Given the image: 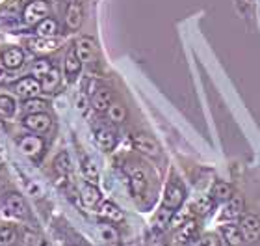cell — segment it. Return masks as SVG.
<instances>
[{"label":"cell","instance_id":"d6a6232c","mask_svg":"<svg viewBox=\"0 0 260 246\" xmlns=\"http://www.w3.org/2000/svg\"><path fill=\"white\" fill-rule=\"evenodd\" d=\"M28 246H52V242L43 235H30L28 237Z\"/></svg>","mask_w":260,"mask_h":246},{"label":"cell","instance_id":"e0dca14e","mask_svg":"<svg viewBox=\"0 0 260 246\" xmlns=\"http://www.w3.org/2000/svg\"><path fill=\"white\" fill-rule=\"evenodd\" d=\"M221 235H223V241L227 242L229 246H240L244 242V235H242L238 226H233V224L223 226Z\"/></svg>","mask_w":260,"mask_h":246},{"label":"cell","instance_id":"7c38bea8","mask_svg":"<svg viewBox=\"0 0 260 246\" xmlns=\"http://www.w3.org/2000/svg\"><path fill=\"white\" fill-rule=\"evenodd\" d=\"M95 142L101 149L104 151H110V149L115 148V142H117V136H115V131L108 125H101L95 131Z\"/></svg>","mask_w":260,"mask_h":246},{"label":"cell","instance_id":"30bf717a","mask_svg":"<svg viewBox=\"0 0 260 246\" xmlns=\"http://www.w3.org/2000/svg\"><path fill=\"white\" fill-rule=\"evenodd\" d=\"M26 45L28 49L32 50V52H36V54H49V52H52V50H56L60 47V43L54 38H41V36L28 39Z\"/></svg>","mask_w":260,"mask_h":246},{"label":"cell","instance_id":"4dcf8cb0","mask_svg":"<svg viewBox=\"0 0 260 246\" xmlns=\"http://www.w3.org/2000/svg\"><path fill=\"white\" fill-rule=\"evenodd\" d=\"M54 168L63 175L69 174V172H71V157H69V153H67V151H60V153L56 155Z\"/></svg>","mask_w":260,"mask_h":246},{"label":"cell","instance_id":"7a4b0ae2","mask_svg":"<svg viewBox=\"0 0 260 246\" xmlns=\"http://www.w3.org/2000/svg\"><path fill=\"white\" fill-rule=\"evenodd\" d=\"M49 15V4L45 2V0H32V2H28L24 6V11H22V19L26 24H39V22L47 19Z\"/></svg>","mask_w":260,"mask_h":246},{"label":"cell","instance_id":"f35d334b","mask_svg":"<svg viewBox=\"0 0 260 246\" xmlns=\"http://www.w3.org/2000/svg\"><path fill=\"white\" fill-rule=\"evenodd\" d=\"M6 134V121L4 118H0V136H4Z\"/></svg>","mask_w":260,"mask_h":246},{"label":"cell","instance_id":"ffe728a7","mask_svg":"<svg viewBox=\"0 0 260 246\" xmlns=\"http://www.w3.org/2000/svg\"><path fill=\"white\" fill-rule=\"evenodd\" d=\"M97 231H99L101 241H103L104 244L115 246L117 242H119V233H117V230H115L112 224H99Z\"/></svg>","mask_w":260,"mask_h":246},{"label":"cell","instance_id":"d4e9b609","mask_svg":"<svg viewBox=\"0 0 260 246\" xmlns=\"http://www.w3.org/2000/svg\"><path fill=\"white\" fill-rule=\"evenodd\" d=\"M173 213L175 211H171V209L168 207H160L156 211V214H154V218H152V222H154V226H156L158 230H166L169 224H171V220H173Z\"/></svg>","mask_w":260,"mask_h":246},{"label":"cell","instance_id":"8d00e7d4","mask_svg":"<svg viewBox=\"0 0 260 246\" xmlns=\"http://www.w3.org/2000/svg\"><path fill=\"white\" fill-rule=\"evenodd\" d=\"M76 106H78L80 110L87 108V103H86V97H84V95H78V99H76Z\"/></svg>","mask_w":260,"mask_h":246},{"label":"cell","instance_id":"4316f807","mask_svg":"<svg viewBox=\"0 0 260 246\" xmlns=\"http://www.w3.org/2000/svg\"><path fill=\"white\" fill-rule=\"evenodd\" d=\"M52 62L47 60V58H39V60H36L32 64V77H36L38 80H41V78L47 75V73L52 69Z\"/></svg>","mask_w":260,"mask_h":246},{"label":"cell","instance_id":"d590c367","mask_svg":"<svg viewBox=\"0 0 260 246\" xmlns=\"http://www.w3.org/2000/svg\"><path fill=\"white\" fill-rule=\"evenodd\" d=\"M193 233H195V224H193V222L182 226V237H184V239H190Z\"/></svg>","mask_w":260,"mask_h":246},{"label":"cell","instance_id":"e575fe53","mask_svg":"<svg viewBox=\"0 0 260 246\" xmlns=\"http://www.w3.org/2000/svg\"><path fill=\"white\" fill-rule=\"evenodd\" d=\"M210 200L208 198H201V200H197V209H199L201 213H208L210 211Z\"/></svg>","mask_w":260,"mask_h":246},{"label":"cell","instance_id":"cb8c5ba5","mask_svg":"<svg viewBox=\"0 0 260 246\" xmlns=\"http://www.w3.org/2000/svg\"><path fill=\"white\" fill-rule=\"evenodd\" d=\"M60 84V71L52 67L43 78H41V88H43V93H52Z\"/></svg>","mask_w":260,"mask_h":246},{"label":"cell","instance_id":"277c9868","mask_svg":"<svg viewBox=\"0 0 260 246\" xmlns=\"http://www.w3.org/2000/svg\"><path fill=\"white\" fill-rule=\"evenodd\" d=\"M13 92L17 93V97L28 101L43 93V88H41V80H38L36 77H24L13 84Z\"/></svg>","mask_w":260,"mask_h":246},{"label":"cell","instance_id":"f546056e","mask_svg":"<svg viewBox=\"0 0 260 246\" xmlns=\"http://www.w3.org/2000/svg\"><path fill=\"white\" fill-rule=\"evenodd\" d=\"M108 118H110V121H114V123H121V121H125V118H126V108L121 103H112L108 108Z\"/></svg>","mask_w":260,"mask_h":246},{"label":"cell","instance_id":"d6986e66","mask_svg":"<svg viewBox=\"0 0 260 246\" xmlns=\"http://www.w3.org/2000/svg\"><path fill=\"white\" fill-rule=\"evenodd\" d=\"M17 114V101L8 93H0V118L10 120Z\"/></svg>","mask_w":260,"mask_h":246},{"label":"cell","instance_id":"603a6c76","mask_svg":"<svg viewBox=\"0 0 260 246\" xmlns=\"http://www.w3.org/2000/svg\"><path fill=\"white\" fill-rule=\"evenodd\" d=\"M212 198L214 200H219V202H225V200H231L233 198V188L229 183L225 181H216L214 185H212Z\"/></svg>","mask_w":260,"mask_h":246},{"label":"cell","instance_id":"74e56055","mask_svg":"<svg viewBox=\"0 0 260 246\" xmlns=\"http://www.w3.org/2000/svg\"><path fill=\"white\" fill-rule=\"evenodd\" d=\"M6 160H8V155H6V149H4V146L0 144V166H4L6 164Z\"/></svg>","mask_w":260,"mask_h":246},{"label":"cell","instance_id":"8992f818","mask_svg":"<svg viewBox=\"0 0 260 246\" xmlns=\"http://www.w3.org/2000/svg\"><path fill=\"white\" fill-rule=\"evenodd\" d=\"M184 196H186V192H184V188H182V185L177 183V181H169L168 186H166V192H164L162 205L171 209V211H177V209L182 205V202H184Z\"/></svg>","mask_w":260,"mask_h":246},{"label":"cell","instance_id":"ba28073f","mask_svg":"<svg viewBox=\"0 0 260 246\" xmlns=\"http://www.w3.org/2000/svg\"><path fill=\"white\" fill-rule=\"evenodd\" d=\"M238 228L242 231V235H244V241L247 242L256 241L260 237V220L256 216H253V214H244L240 218Z\"/></svg>","mask_w":260,"mask_h":246},{"label":"cell","instance_id":"83f0119b","mask_svg":"<svg viewBox=\"0 0 260 246\" xmlns=\"http://www.w3.org/2000/svg\"><path fill=\"white\" fill-rule=\"evenodd\" d=\"M82 174H84V177H86L89 183H97L99 181V168L91 159L82 160Z\"/></svg>","mask_w":260,"mask_h":246},{"label":"cell","instance_id":"484cf974","mask_svg":"<svg viewBox=\"0 0 260 246\" xmlns=\"http://www.w3.org/2000/svg\"><path fill=\"white\" fill-rule=\"evenodd\" d=\"M47 108H49V103L47 101H43V99H28V101H24V104H22V110L26 112V114H39V112H47Z\"/></svg>","mask_w":260,"mask_h":246},{"label":"cell","instance_id":"ac0fdd59","mask_svg":"<svg viewBox=\"0 0 260 246\" xmlns=\"http://www.w3.org/2000/svg\"><path fill=\"white\" fill-rule=\"evenodd\" d=\"M130 190L134 196H141L147 190V177L141 170H132L130 172Z\"/></svg>","mask_w":260,"mask_h":246},{"label":"cell","instance_id":"44dd1931","mask_svg":"<svg viewBox=\"0 0 260 246\" xmlns=\"http://www.w3.org/2000/svg\"><path fill=\"white\" fill-rule=\"evenodd\" d=\"M99 213L103 214L104 218H108L110 222H121V220H123V211H121L114 202H103Z\"/></svg>","mask_w":260,"mask_h":246},{"label":"cell","instance_id":"f1b7e54d","mask_svg":"<svg viewBox=\"0 0 260 246\" xmlns=\"http://www.w3.org/2000/svg\"><path fill=\"white\" fill-rule=\"evenodd\" d=\"M0 246H17L15 228H10V226L0 228Z\"/></svg>","mask_w":260,"mask_h":246},{"label":"cell","instance_id":"8fae6325","mask_svg":"<svg viewBox=\"0 0 260 246\" xmlns=\"http://www.w3.org/2000/svg\"><path fill=\"white\" fill-rule=\"evenodd\" d=\"M75 50L78 58H80L82 64H91L93 58H95V50H97V45L93 41L91 38H80L78 41L75 43Z\"/></svg>","mask_w":260,"mask_h":246},{"label":"cell","instance_id":"9a60e30c","mask_svg":"<svg viewBox=\"0 0 260 246\" xmlns=\"http://www.w3.org/2000/svg\"><path fill=\"white\" fill-rule=\"evenodd\" d=\"M80 200H82V205L87 209H93L101 202V192L99 188L93 183H86V185H82V190H80Z\"/></svg>","mask_w":260,"mask_h":246},{"label":"cell","instance_id":"1f68e13d","mask_svg":"<svg viewBox=\"0 0 260 246\" xmlns=\"http://www.w3.org/2000/svg\"><path fill=\"white\" fill-rule=\"evenodd\" d=\"M240 211H242V200L238 196H233L231 203L225 207V216H236V214H240Z\"/></svg>","mask_w":260,"mask_h":246},{"label":"cell","instance_id":"7402d4cb","mask_svg":"<svg viewBox=\"0 0 260 246\" xmlns=\"http://www.w3.org/2000/svg\"><path fill=\"white\" fill-rule=\"evenodd\" d=\"M36 34L41 36V38H54L58 34V22L52 17H47L39 24H36Z\"/></svg>","mask_w":260,"mask_h":246},{"label":"cell","instance_id":"6da1fadb","mask_svg":"<svg viewBox=\"0 0 260 246\" xmlns=\"http://www.w3.org/2000/svg\"><path fill=\"white\" fill-rule=\"evenodd\" d=\"M4 209L6 214L11 216V218L17 220H26L30 216V211H28V205L24 202V198L19 194V192H8L4 196Z\"/></svg>","mask_w":260,"mask_h":246},{"label":"cell","instance_id":"9c48e42d","mask_svg":"<svg viewBox=\"0 0 260 246\" xmlns=\"http://www.w3.org/2000/svg\"><path fill=\"white\" fill-rule=\"evenodd\" d=\"M132 142H134V148L141 153L149 155V157H158L160 155V146L156 144V140L149 134H134L132 138Z\"/></svg>","mask_w":260,"mask_h":246},{"label":"cell","instance_id":"5bb4252c","mask_svg":"<svg viewBox=\"0 0 260 246\" xmlns=\"http://www.w3.org/2000/svg\"><path fill=\"white\" fill-rule=\"evenodd\" d=\"M112 101V92L108 88H99L97 92L91 95V106L95 112H108Z\"/></svg>","mask_w":260,"mask_h":246},{"label":"cell","instance_id":"52a82bcc","mask_svg":"<svg viewBox=\"0 0 260 246\" xmlns=\"http://www.w3.org/2000/svg\"><path fill=\"white\" fill-rule=\"evenodd\" d=\"M0 64H2L6 69L15 71V69L24 66V50H22L21 47L11 45V47L2 50V54H0Z\"/></svg>","mask_w":260,"mask_h":246},{"label":"cell","instance_id":"4fadbf2b","mask_svg":"<svg viewBox=\"0 0 260 246\" xmlns=\"http://www.w3.org/2000/svg\"><path fill=\"white\" fill-rule=\"evenodd\" d=\"M63 71H65V77L69 78V80H75L78 75H80L82 71V62L80 58H78V54H76L75 47L67 52V56H65V62H63Z\"/></svg>","mask_w":260,"mask_h":246},{"label":"cell","instance_id":"2e32d148","mask_svg":"<svg viewBox=\"0 0 260 246\" xmlns=\"http://www.w3.org/2000/svg\"><path fill=\"white\" fill-rule=\"evenodd\" d=\"M82 15H84V11H82V6L78 4V2H71L69 8H67V13H65V21H67V26H69L71 30H76V28H80Z\"/></svg>","mask_w":260,"mask_h":246},{"label":"cell","instance_id":"3957f363","mask_svg":"<svg viewBox=\"0 0 260 246\" xmlns=\"http://www.w3.org/2000/svg\"><path fill=\"white\" fill-rule=\"evenodd\" d=\"M17 146H19V149H21V153L26 155V157H30V159H38L45 149L43 138L38 136V134H34V132L24 134V136H21V138H17Z\"/></svg>","mask_w":260,"mask_h":246},{"label":"cell","instance_id":"ab89813d","mask_svg":"<svg viewBox=\"0 0 260 246\" xmlns=\"http://www.w3.org/2000/svg\"><path fill=\"white\" fill-rule=\"evenodd\" d=\"M149 246H160V244H158V242H151Z\"/></svg>","mask_w":260,"mask_h":246},{"label":"cell","instance_id":"5b68a950","mask_svg":"<svg viewBox=\"0 0 260 246\" xmlns=\"http://www.w3.org/2000/svg\"><path fill=\"white\" fill-rule=\"evenodd\" d=\"M52 125V118L47 112H39V114H26L22 118V127L28 129L34 134H43Z\"/></svg>","mask_w":260,"mask_h":246},{"label":"cell","instance_id":"836d02e7","mask_svg":"<svg viewBox=\"0 0 260 246\" xmlns=\"http://www.w3.org/2000/svg\"><path fill=\"white\" fill-rule=\"evenodd\" d=\"M197 246H219V241H217L216 235L206 233V235H203L199 241H197Z\"/></svg>","mask_w":260,"mask_h":246}]
</instances>
